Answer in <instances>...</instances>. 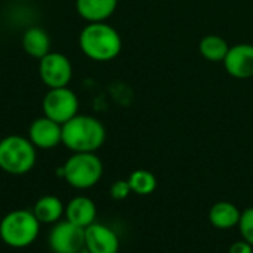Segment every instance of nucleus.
<instances>
[{
    "mask_svg": "<svg viewBox=\"0 0 253 253\" xmlns=\"http://www.w3.org/2000/svg\"><path fill=\"white\" fill-rule=\"evenodd\" d=\"M40 225L33 211L16 209L6 213L0 221V239L9 248L24 249L37 240Z\"/></svg>",
    "mask_w": 253,
    "mask_h": 253,
    "instance_id": "nucleus-3",
    "label": "nucleus"
},
{
    "mask_svg": "<svg viewBox=\"0 0 253 253\" xmlns=\"http://www.w3.org/2000/svg\"><path fill=\"white\" fill-rule=\"evenodd\" d=\"M77 253H89V252H87V251H84V249H83V251H80V252H77Z\"/></svg>",
    "mask_w": 253,
    "mask_h": 253,
    "instance_id": "nucleus-22",
    "label": "nucleus"
},
{
    "mask_svg": "<svg viewBox=\"0 0 253 253\" xmlns=\"http://www.w3.org/2000/svg\"><path fill=\"white\" fill-rule=\"evenodd\" d=\"M119 0H76V12L86 22H105L116 12Z\"/></svg>",
    "mask_w": 253,
    "mask_h": 253,
    "instance_id": "nucleus-13",
    "label": "nucleus"
},
{
    "mask_svg": "<svg viewBox=\"0 0 253 253\" xmlns=\"http://www.w3.org/2000/svg\"><path fill=\"white\" fill-rule=\"evenodd\" d=\"M105 138V126L93 116L77 114L62 125V145L71 153H96Z\"/></svg>",
    "mask_w": 253,
    "mask_h": 253,
    "instance_id": "nucleus-2",
    "label": "nucleus"
},
{
    "mask_svg": "<svg viewBox=\"0 0 253 253\" xmlns=\"http://www.w3.org/2000/svg\"><path fill=\"white\" fill-rule=\"evenodd\" d=\"M21 44H22L24 52L28 56H31L34 59H42L44 55H47L50 52L52 42H50L49 33L44 28L34 25V27L27 28L22 33Z\"/></svg>",
    "mask_w": 253,
    "mask_h": 253,
    "instance_id": "nucleus-14",
    "label": "nucleus"
},
{
    "mask_svg": "<svg viewBox=\"0 0 253 253\" xmlns=\"http://www.w3.org/2000/svg\"><path fill=\"white\" fill-rule=\"evenodd\" d=\"M65 206L56 196H42L34 208L33 213L40 224H56L59 222L61 216H64Z\"/></svg>",
    "mask_w": 253,
    "mask_h": 253,
    "instance_id": "nucleus-16",
    "label": "nucleus"
},
{
    "mask_svg": "<svg viewBox=\"0 0 253 253\" xmlns=\"http://www.w3.org/2000/svg\"><path fill=\"white\" fill-rule=\"evenodd\" d=\"M39 77L47 89L65 87L73 79V64L61 52H49L39 59Z\"/></svg>",
    "mask_w": 253,
    "mask_h": 253,
    "instance_id": "nucleus-7",
    "label": "nucleus"
},
{
    "mask_svg": "<svg viewBox=\"0 0 253 253\" xmlns=\"http://www.w3.org/2000/svg\"><path fill=\"white\" fill-rule=\"evenodd\" d=\"M237 227L240 230L242 239L253 246V208H248L242 212Z\"/></svg>",
    "mask_w": 253,
    "mask_h": 253,
    "instance_id": "nucleus-19",
    "label": "nucleus"
},
{
    "mask_svg": "<svg viewBox=\"0 0 253 253\" xmlns=\"http://www.w3.org/2000/svg\"><path fill=\"white\" fill-rule=\"evenodd\" d=\"M132 193L138 196H150L157 188V178L153 172L147 169H138L133 170L127 179Z\"/></svg>",
    "mask_w": 253,
    "mask_h": 253,
    "instance_id": "nucleus-18",
    "label": "nucleus"
},
{
    "mask_svg": "<svg viewBox=\"0 0 253 253\" xmlns=\"http://www.w3.org/2000/svg\"><path fill=\"white\" fill-rule=\"evenodd\" d=\"M242 212L230 202H218L209 211V221L218 230H228L239 225Z\"/></svg>",
    "mask_w": 253,
    "mask_h": 253,
    "instance_id": "nucleus-15",
    "label": "nucleus"
},
{
    "mask_svg": "<svg viewBox=\"0 0 253 253\" xmlns=\"http://www.w3.org/2000/svg\"><path fill=\"white\" fill-rule=\"evenodd\" d=\"M42 111L43 116L64 125L79 114V98L68 86L47 89L42 99Z\"/></svg>",
    "mask_w": 253,
    "mask_h": 253,
    "instance_id": "nucleus-6",
    "label": "nucleus"
},
{
    "mask_svg": "<svg viewBox=\"0 0 253 253\" xmlns=\"http://www.w3.org/2000/svg\"><path fill=\"white\" fill-rule=\"evenodd\" d=\"M49 246L53 253H77L84 249V228L59 221L53 224L49 234Z\"/></svg>",
    "mask_w": 253,
    "mask_h": 253,
    "instance_id": "nucleus-8",
    "label": "nucleus"
},
{
    "mask_svg": "<svg viewBox=\"0 0 253 253\" xmlns=\"http://www.w3.org/2000/svg\"><path fill=\"white\" fill-rule=\"evenodd\" d=\"M228 253H253V246L242 239L240 242H234L230 246Z\"/></svg>",
    "mask_w": 253,
    "mask_h": 253,
    "instance_id": "nucleus-21",
    "label": "nucleus"
},
{
    "mask_svg": "<svg viewBox=\"0 0 253 253\" xmlns=\"http://www.w3.org/2000/svg\"><path fill=\"white\" fill-rule=\"evenodd\" d=\"M37 160V148L21 135H9L0 139V169L9 175H25Z\"/></svg>",
    "mask_w": 253,
    "mask_h": 253,
    "instance_id": "nucleus-5",
    "label": "nucleus"
},
{
    "mask_svg": "<svg viewBox=\"0 0 253 253\" xmlns=\"http://www.w3.org/2000/svg\"><path fill=\"white\" fill-rule=\"evenodd\" d=\"M16 1H30V0H16Z\"/></svg>",
    "mask_w": 253,
    "mask_h": 253,
    "instance_id": "nucleus-23",
    "label": "nucleus"
},
{
    "mask_svg": "<svg viewBox=\"0 0 253 253\" xmlns=\"http://www.w3.org/2000/svg\"><path fill=\"white\" fill-rule=\"evenodd\" d=\"M225 71L239 80H246L253 77V44L239 43L230 46V50L224 59Z\"/></svg>",
    "mask_w": 253,
    "mask_h": 253,
    "instance_id": "nucleus-10",
    "label": "nucleus"
},
{
    "mask_svg": "<svg viewBox=\"0 0 253 253\" xmlns=\"http://www.w3.org/2000/svg\"><path fill=\"white\" fill-rule=\"evenodd\" d=\"M27 138L36 148L52 150L62 144V125L50 120L46 116L37 117L31 122Z\"/></svg>",
    "mask_w": 253,
    "mask_h": 253,
    "instance_id": "nucleus-9",
    "label": "nucleus"
},
{
    "mask_svg": "<svg viewBox=\"0 0 253 253\" xmlns=\"http://www.w3.org/2000/svg\"><path fill=\"white\" fill-rule=\"evenodd\" d=\"M120 240L107 225L93 222L84 228V251L89 253H119Z\"/></svg>",
    "mask_w": 253,
    "mask_h": 253,
    "instance_id": "nucleus-11",
    "label": "nucleus"
},
{
    "mask_svg": "<svg viewBox=\"0 0 253 253\" xmlns=\"http://www.w3.org/2000/svg\"><path fill=\"white\" fill-rule=\"evenodd\" d=\"M79 47L95 62L116 59L123 47L119 31L107 22H87L79 34Z\"/></svg>",
    "mask_w": 253,
    "mask_h": 253,
    "instance_id": "nucleus-1",
    "label": "nucleus"
},
{
    "mask_svg": "<svg viewBox=\"0 0 253 253\" xmlns=\"http://www.w3.org/2000/svg\"><path fill=\"white\" fill-rule=\"evenodd\" d=\"M104 173V165L95 153H73L59 169V175L76 190L95 187Z\"/></svg>",
    "mask_w": 253,
    "mask_h": 253,
    "instance_id": "nucleus-4",
    "label": "nucleus"
},
{
    "mask_svg": "<svg viewBox=\"0 0 253 253\" xmlns=\"http://www.w3.org/2000/svg\"><path fill=\"white\" fill-rule=\"evenodd\" d=\"M230 50L228 42L218 34H208L199 43L200 55L209 62H224Z\"/></svg>",
    "mask_w": 253,
    "mask_h": 253,
    "instance_id": "nucleus-17",
    "label": "nucleus"
},
{
    "mask_svg": "<svg viewBox=\"0 0 253 253\" xmlns=\"http://www.w3.org/2000/svg\"><path fill=\"white\" fill-rule=\"evenodd\" d=\"M64 216L71 224L82 228H87L96 219V205L89 197L77 196L67 203Z\"/></svg>",
    "mask_w": 253,
    "mask_h": 253,
    "instance_id": "nucleus-12",
    "label": "nucleus"
},
{
    "mask_svg": "<svg viewBox=\"0 0 253 253\" xmlns=\"http://www.w3.org/2000/svg\"><path fill=\"white\" fill-rule=\"evenodd\" d=\"M132 193L130 190V185L127 182V179H119L116 182H113L111 188H110V196L114 199V200H125L129 197V194Z\"/></svg>",
    "mask_w": 253,
    "mask_h": 253,
    "instance_id": "nucleus-20",
    "label": "nucleus"
}]
</instances>
